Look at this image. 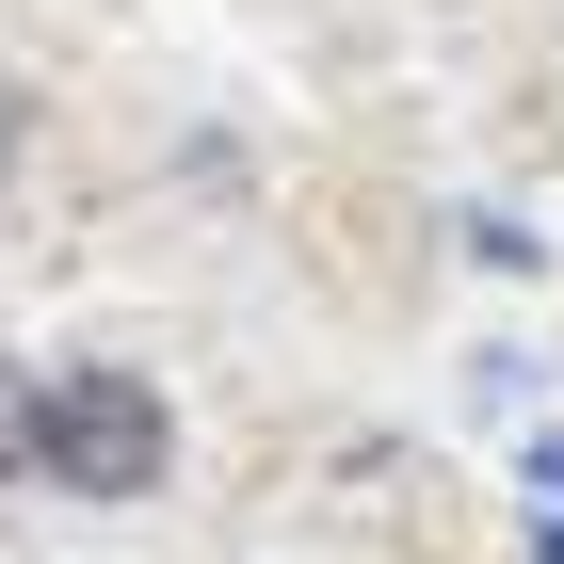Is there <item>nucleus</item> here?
Here are the masks:
<instances>
[{"mask_svg": "<svg viewBox=\"0 0 564 564\" xmlns=\"http://www.w3.org/2000/svg\"><path fill=\"white\" fill-rule=\"evenodd\" d=\"M0 484H33V388L0 371Z\"/></svg>", "mask_w": 564, "mask_h": 564, "instance_id": "2", "label": "nucleus"}, {"mask_svg": "<svg viewBox=\"0 0 564 564\" xmlns=\"http://www.w3.org/2000/svg\"><path fill=\"white\" fill-rule=\"evenodd\" d=\"M33 468L82 484V500H162L177 420H162V388H145V371L82 355V371H48V388H33Z\"/></svg>", "mask_w": 564, "mask_h": 564, "instance_id": "1", "label": "nucleus"}, {"mask_svg": "<svg viewBox=\"0 0 564 564\" xmlns=\"http://www.w3.org/2000/svg\"><path fill=\"white\" fill-rule=\"evenodd\" d=\"M0 162H17V113H0Z\"/></svg>", "mask_w": 564, "mask_h": 564, "instance_id": "3", "label": "nucleus"}]
</instances>
